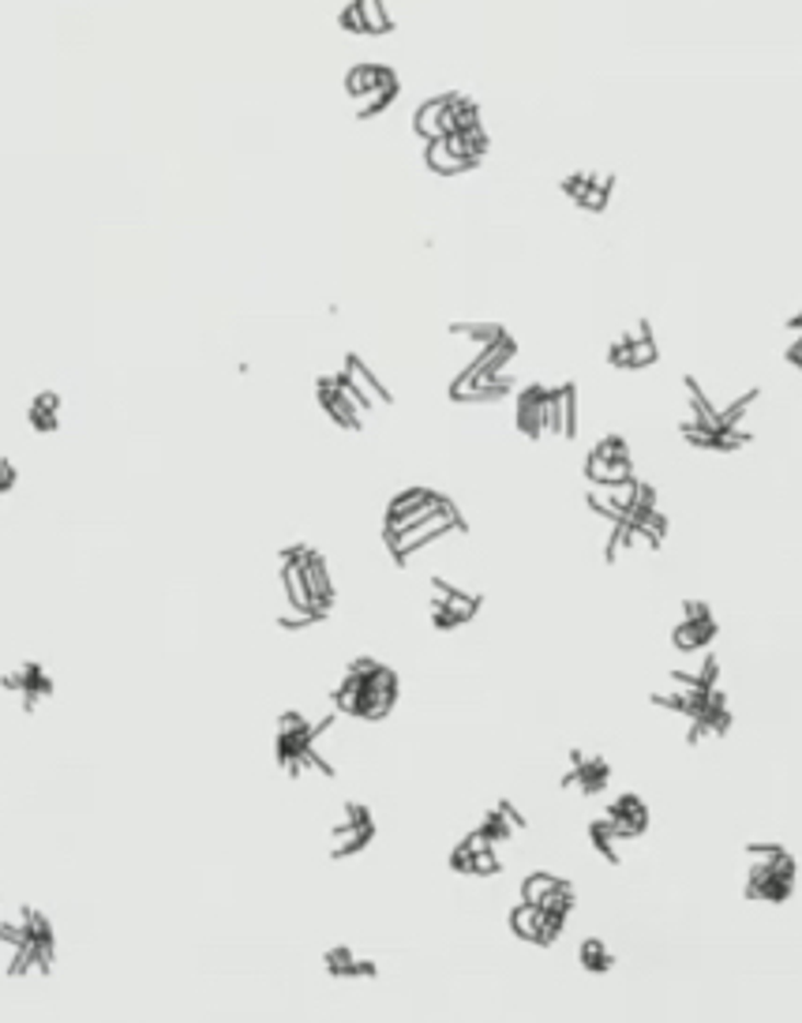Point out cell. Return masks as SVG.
I'll return each instance as SVG.
<instances>
[{"label":"cell","instance_id":"obj_20","mask_svg":"<svg viewBox=\"0 0 802 1023\" xmlns=\"http://www.w3.org/2000/svg\"><path fill=\"white\" fill-rule=\"evenodd\" d=\"M382 87H398V76L387 65H368V60H364V65H353L350 76H345V94H350V102L371 91H382Z\"/></svg>","mask_w":802,"mask_h":1023},{"label":"cell","instance_id":"obj_9","mask_svg":"<svg viewBox=\"0 0 802 1023\" xmlns=\"http://www.w3.org/2000/svg\"><path fill=\"white\" fill-rule=\"evenodd\" d=\"M712 637H717L712 607L706 604V600H686L679 623H675V630H672V645L683 652V657H698V652H706L712 645Z\"/></svg>","mask_w":802,"mask_h":1023},{"label":"cell","instance_id":"obj_21","mask_svg":"<svg viewBox=\"0 0 802 1023\" xmlns=\"http://www.w3.org/2000/svg\"><path fill=\"white\" fill-rule=\"evenodd\" d=\"M26 420H31V428H34V432H42V435L57 432V428H60V394L57 390L34 394L31 409H26Z\"/></svg>","mask_w":802,"mask_h":1023},{"label":"cell","instance_id":"obj_12","mask_svg":"<svg viewBox=\"0 0 802 1023\" xmlns=\"http://www.w3.org/2000/svg\"><path fill=\"white\" fill-rule=\"evenodd\" d=\"M518 428L529 439H555V387H525L518 394Z\"/></svg>","mask_w":802,"mask_h":1023},{"label":"cell","instance_id":"obj_16","mask_svg":"<svg viewBox=\"0 0 802 1023\" xmlns=\"http://www.w3.org/2000/svg\"><path fill=\"white\" fill-rule=\"evenodd\" d=\"M293 547H297L300 570H305V581H308V592H311V604H316V612L331 615V607H334L331 567H326V559L316 552V547H308V544H293Z\"/></svg>","mask_w":802,"mask_h":1023},{"label":"cell","instance_id":"obj_2","mask_svg":"<svg viewBox=\"0 0 802 1023\" xmlns=\"http://www.w3.org/2000/svg\"><path fill=\"white\" fill-rule=\"evenodd\" d=\"M746 882L743 893L761 903L791 900L799 882V863L783 843H746Z\"/></svg>","mask_w":802,"mask_h":1023},{"label":"cell","instance_id":"obj_8","mask_svg":"<svg viewBox=\"0 0 802 1023\" xmlns=\"http://www.w3.org/2000/svg\"><path fill=\"white\" fill-rule=\"evenodd\" d=\"M634 477V462H630V446L619 435H604L593 443L589 457H585V480L589 484H619Z\"/></svg>","mask_w":802,"mask_h":1023},{"label":"cell","instance_id":"obj_18","mask_svg":"<svg viewBox=\"0 0 802 1023\" xmlns=\"http://www.w3.org/2000/svg\"><path fill=\"white\" fill-rule=\"evenodd\" d=\"M604 818H608L627 840H638L641 832L649 829V806L641 803V795H630V792H627V795L611 798L608 810H604Z\"/></svg>","mask_w":802,"mask_h":1023},{"label":"cell","instance_id":"obj_24","mask_svg":"<svg viewBox=\"0 0 802 1023\" xmlns=\"http://www.w3.org/2000/svg\"><path fill=\"white\" fill-rule=\"evenodd\" d=\"M589 840H593V848L600 851V855L608 859L611 866H619V863H622V843H630L627 837H622L619 829H615V825H611L608 818H604V814H600V818H596V821L589 825Z\"/></svg>","mask_w":802,"mask_h":1023},{"label":"cell","instance_id":"obj_30","mask_svg":"<svg viewBox=\"0 0 802 1023\" xmlns=\"http://www.w3.org/2000/svg\"><path fill=\"white\" fill-rule=\"evenodd\" d=\"M15 480H20V473H15V465L8 462V457H0V499H4L8 491L15 488Z\"/></svg>","mask_w":802,"mask_h":1023},{"label":"cell","instance_id":"obj_15","mask_svg":"<svg viewBox=\"0 0 802 1023\" xmlns=\"http://www.w3.org/2000/svg\"><path fill=\"white\" fill-rule=\"evenodd\" d=\"M0 686H4V690H12V694H20V697H23V708H26V713H34L42 697H49V694H53V679H49V671L42 668V663H34V660L20 663V668H15V671H4V675H0Z\"/></svg>","mask_w":802,"mask_h":1023},{"label":"cell","instance_id":"obj_28","mask_svg":"<svg viewBox=\"0 0 802 1023\" xmlns=\"http://www.w3.org/2000/svg\"><path fill=\"white\" fill-rule=\"evenodd\" d=\"M559 885H563V877H559V874H548V869H537V874H529V877H525V882H522V900L540 903L543 896H551Z\"/></svg>","mask_w":802,"mask_h":1023},{"label":"cell","instance_id":"obj_31","mask_svg":"<svg viewBox=\"0 0 802 1023\" xmlns=\"http://www.w3.org/2000/svg\"><path fill=\"white\" fill-rule=\"evenodd\" d=\"M788 364L802 367V334H791V345H788Z\"/></svg>","mask_w":802,"mask_h":1023},{"label":"cell","instance_id":"obj_27","mask_svg":"<svg viewBox=\"0 0 802 1023\" xmlns=\"http://www.w3.org/2000/svg\"><path fill=\"white\" fill-rule=\"evenodd\" d=\"M577 959H582V967H585V971H593V975H608L615 967V953L608 945H604L600 937H585L582 948H577Z\"/></svg>","mask_w":802,"mask_h":1023},{"label":"cell","instance_id":"obj_4","mask_svg":"<svg viewBox=\"0 0 802 1023\" xmlns=\"http://www.w3.org/2000/svg\"><path fill=\"white\" fill-rule=\"evenodd\" d=\"M450 533H466V522H461L458 507H454V502L447 499L439 510H435V514L421 518V522H416V525H409V528H401V533L382 536V541H387L390 559L405 567V562L413 559V555H421L424 547H432V544L447 541Z\"/></svg>","mask_w":802,"mask_h":1023},{"label":"cell","instance_id":"obj_23","mask_svg":"<svg viewBox=\"0 0 802 1023\" xmlns=\"http://www.w3.org/2000/svg\"><path fill=\"white\" fill-rule=\"evenodd\" d=\"M20 927L26 933V941H34L42 953L57 959V933H53V922L46 919V914H42L38 908H23L20 911Z\"/></svg>","mask_w":802,"mask_h":1023},{"label":"cell","instance_id":"obj_1","mask_svg":"<svg viewBox=\"0 0 802 1023\" xmlns=\"http://www.w3.org/2000/svg\"><path fill=\"white\" fill-rule=\"evenodd\" d=\"M398 694H401L398 671H390L387 663H379L371 657H360L345 668V675L334 686L331 702H334L337 713L350 716V720L379 724L394 713Z\"/></svg>","mask_w":802,"mask_h":1023},{"label":"cell","instance_id":"obj_3","mask_svg":"<svg viewBox=\"0 0 802 1023\" xmlns=\"http://www.w3.org/2000/svg\"><path fill=\"white\" fill-rule=\"evenodd\" d=\"M472 128H484V124H480V105L469 102L466 94L427 98L421 110L413 113V132L424 143L450 136V132H472Z\"/></svg>","mask_w":802,"mask_h":1023},{"label":"cell","instance_id":"obj_10","mask_svg":"<svg viewBox=\"0 0 802 1023\" xmlns=\"http://www.w3.org/2000/svg\"><path fill=\"white\" fill-rule=\"evenodd\" d=\"M376 840V818H371L368 806L345 803L342 818L331 829V859H350L356 851H364Z\"/></svg>","mask_w":802,"mask_h":1023},{"label":"cell","instance_id":"obj_7","mask_svg":"<svg viewBox=\"0 0 802 1023\" xmlns=\"http://www.w3.org/2000/svg\"><path fill=\"white\" fill-rule=\"evenodd\" d=\"M427 607H432V623L439 626V630H458L461 623H469V618L480 612V596L450 586L447 578H432Z\"/></svg>","mask_w":802,"mask_h":1023},{"label":"cell","instance_id":"obj_26","mask_svg":"<svg viewBox=\"0 0 802 1023\" xmlns=\"http://www.w3.org/2000/svg\"><path fill=\"white\" fill-rule=\"evenodd\" d=\"M353 4H356V12H360V23H364V34H368V38H379V34L394 31L387 0H353Z\"/></svg>","mask_w":802,"mask_h":1023},{"label":"cell","instance_id":"obj_14","mask_svg":"<svg viewBox=\"0 0 802 1023\" xmlns=\"http://www.w3.org/2000/svg\"><path fill=\"white\" fill-rule=\"evenodd\" d=\"M611 780V765L600 758V753H585V750H570V769L563 776V787L582 795H600Z\"/></svg>","mask_w":802,"mask_h":1023},{"label":"cell","instance_id":"obj_13","mask_svg":"<svg viewBox=\"0 0 802 1023\" xmlns=\"http://www.w3.org/2000/svg\"><path fill=\"white\" fill-rule=\"evenodd\" d=\"M511 930L518 933L522 941H529V945L548 948V945H555L559 933L566 930V919H563V914H555V911H543L540 903L522 900L518 908L511 911Z\"/></svg>","mask_w":802,"mask_h":1023},{"label":"cell","instance_id":"obj_5","mask_svg":"<svg viewBox=\"0 0 802 1023\" xmlns=\"http://www.w3.org/2000/svg\"><path fill=\"white\" fill-rule=\"evenodd\" d=\"M488 155V132L472 128V132H450V136H439L424 147V161L432 173L439 177H461L469 169L480 166V158Z\"/></svg>","mask_w":802,"mask_h":1023},{"label":"cell","instance_id":"obj_6","mask_svg":"<svg viewBox=\"0 0 802 1023\" xmlns=\"http://www.w3.org/2000/svg\"><path fill=\"white\" fill-rule=\"evenodd\" d=\"M316 398H319V406H323L326 417H331L337 428H350V432L360 428V420L368 417V409H371L368 401L350 387V379H345L342 372L323 375L319 387H316Z\"/></svg>","mask_w":802,"mask_h":1023},{"label":"cell","instance_id":"obj_29","mask_svg":"<svg viewBox=\"0 0 802 1023\" xmlns=\"http://www.w3.org/2000/svg\"><path fill=\"white\" fill-rule=\"evenodd\" d=\"M337 23H342L345 34H360V38H368V34H364V23H360V12H356V4H345L342 15H337Z\"/></svg>","mask_w":802,"mask_h":1023},{"label":"cell","instance_id":"obj_19","mask_svg":"<svg viewBox=\"0 0 802 1023\" xmlns=\"http://www.w3.org/2000/svg\"><path fill=\"white\" fill-rule=\"evenodd\" d=\"M342 375H345V379H350V387H353L356 394H360V398L368 401L371 409H376V406H390V394H387V387H382V383H379V375L371 372V367L364 364L360 356H353V353L345 356Z\"/></svg>","mask_w":802,"mask_h":1023},{"label":"cell","instance_id":"obj_32","mask_svg":"<svg viewBox=\"0 0 802 1023\" xmlns=\"http://www.w3.org/2000/svg\"><path fill=\"white\" fill-rule=\"evenodd\" d=\"M788 330H795V334H802V311H795V316L788 319Z\"/></svg>","mask_w":802,"mask_h":1023},{"label":"cell","instance_id":"obj_11","mask_svg":"<svg viewBox=\"0 0 802 1023\" xmlns=\"http://www.w3.org/2000/svg\"><path fill=\"white\" fill-rule=\"evenodd\" d=\"M443 502H447V496H439V491H432V488H405V491H398V496L387 502V514H382V536L401 533V528L416 525L421 518L435 514Z\"/></svg>","mask_w":802,"mask_h":1023},{"label":"cell","instance_id":"obj_22","mask_svg":"<svg viewBox=\"0 0 802 1023\" xmlns=\"http://www.w3.org/2000/svg\"><path fill=\"white\" fill-rule=\"evenodd\" d=\"M326 971L334 978H376L379 967L371 959H360L353 948H331L326 953Z\"/></svg>","mask_w":802,"mask_h":1023},{"label":"cell","instance_id":"obj_25","mask_svg":"<svg viewBox=\"0 0 802 1023\" xmlns=\"http://www.w3.org/2000/svg\"><path fill=\"white\" fill-rule=\"evenodd\" d=\"M577 435V390L563 383L555 387V439Z\"/></svg>","mask_w":802,"mask_h":1023},{"label":"cell","instance_id":"obj_17","mask_svg":"<svg viewBox=\"0 0 802 1023\" xmlns=\"http://www.w3.org/2000/svg\"><path fill=\"white\" fill-rule=\"evenodd\" d=\"M563 192L582 206V211L604 214L608 211V200H611V177L608 173H574L563 181Z\"/></svg>","mask_w":802,"mask_h":1023}]
</instances>
